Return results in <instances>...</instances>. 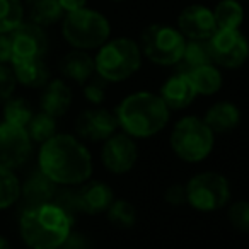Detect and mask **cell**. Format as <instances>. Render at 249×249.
I'll use <instances>...</instances> for the list:
<instances>
[{
    "label": "cell",
    "instance_id": "cell-14",
    "mask_svg": "<svg viewBox=\"0 0 249 249\" xmlns=\"http://www.w3.org/2000/svg\"><path fill=\"white\" fill-rule=\"evenodd\" d=\"M178 29L186 39H210L217 31L213 12L200 4L188 5L178 16Z\"/></svg>",
    "mask_w": 249,
    "mask_h": 249
},
{
    "label": "cell",
    "instance_id": "cell-11",
    "mask_svg": "<svg viewBox=\"0 0 249 249\" xmlns=\"http://www.w3.org/2000/svg\"><path fill=\"white\" fill-rule=\"evenodd\" d=\"M139 159V149L133 139L126 133H113L104 140L101 150L103 166L113 174H126L133 169Z\"/></svg>",
    "mask_w": 249,
    "mask_h": 249
},
{
    "label": "cell",
    "instance_id": "cell-17",
    "mask_svg": "<svg viewBox=\"0 0 249 249\" xmlns=\"http://www.w3.org/2000/svg\"><path fill=\"white\" fill-rule=\"evenodd\" d=\"M70 104H72L70 87L60 79L50 80L41 94V111L52 114L53 118H60L69 111Z\"/></svg>",
    "mask_w": 249,
    "mask_h": 249
},
{
    "label": "cell",
    "instance_id": "cell-12",
    "mask_svg": "<svg viewBox=\"0 0 249 249\" xmlns=\"http://www.w3.org/2000/svg\"><path fill=\"white\" fill-rule=\"evenodd\" d=\"M9 36L12 43V62L43 58L48 52V36L45 33V28L29 21H22L14 31L9 33Z\"/></svg>",
    "mask_w": 249,
    "mask_h": 249
},
{
    "label": "cell",
    "instance_id": "cell-4",
    "mask_svg": "<svg viewBox=\"0 0 249 249\" xmlns=\"http://www.w3.org/2000/svg\"><path fill=\"white\" fill-rule=\"evenodd\" d=\"M96 72L106 82H123L142 67V50L130 38L107 39L94 58Z\"/></svg>",
    "mask_w": 249,
    "mask_h": 249
},
{
    "label": "cell",
    "instance_id": "cell-6",
    "mask_svg": "<svg viewBox=\"0 0 249 249\" xmlns=\"http://www.w3.org/2000/svg\"><path fill=\"white\" fill-rule=\"evenodd\" d=\"M215 133L196 116H184L171 132V149L184 162H201L213 150Z\"/></svg>",
    "mask_w": 249,
    "mask_h": 249
},
{
    "label": "cell",
    "instance_id": "cell-26",
    "mask_svg": "<svg viewBox=\"0 0 249 249\" xmlns=\"http://www.w3.org/2000/svg\"><path fill=\"white\" fill-rule=\"evenodd\" d=\"M21 198V183L12 169L0 164V210L9 208Z\"/></svg>",
    "mask_w": 249,
    "mask_h": 249
},
{
    "label": "cell",
    "instance_id": "cell-38",
    "mask_svg": "<svg viewBox=\"0 0 249 249\" xmlns=\"http://www.w3.org/2000/svg\"><path fill=\"white\" fill-rule=\"evenodd\" d=\"M0 249H11V244H9V241L5 237H2V235H0Z\"/></svg>",
    "mask_w": 249,
    "mask_h": 249
},
{
    "label": "cell",
    "instance_id": "cell-33",
    "mask_svg": "<svg viewBox=\"0 0 249 249\" xmlns=\"http://www.w3.org/2000/svg\"><path fill=\"white\" fill-rule=\"evenodd\" d=\"M84 96L87 101L92 104H101L106 96V80L104 79H92L90 77L86 84H84Z\"/></svg>",
    "mask_w": 249,
    "mask_h": 249
},
{
    "label": "cell",
    "instance_id": "cell-18",
    "mask_svg": "<svg viewBox=\"0 0 249 249\" xmlns=\"http://www.w3.org/2000/svg\"><path fill=\"white\" fill-rule=\"evenodd\" d=\"M60 72L63 73V77L84 86L96 72V63L92 56L87 55L84 50H73L60 60Z\"/></svg>",
    "mask_w": 249,
    "mask_h": 249
},
{
    "label": "cell",
    "instance_id": "cell-13",
    "mask_svg": "<svg viewBox=\"0 0 249 249\" xmlns=\"http://www.w3.org/2000/svg\"><path fill=\"white\" fill-rule=\"evenodd\" d=\"M118 128L116 114L104 107H94L86 109L77 116L75 132L80 139L89 142H104L107 140Z\"/></svg>",
    "mask_w": 249,
    "mask_h": 249
},
{
    "label": "cell",
    "instance_id": "cell-27",
    "mask_svg": "<svg viewBox=\"0 0 249 249\" xmlns=\"http://www.w3.org/2000/svg\"><path fill=\"white\" fill-rule=\"evenodd\" d=\"M26 130H28L33 142L43 143L52 139L53 135H56V118H53L52 114L45 113V111H41L38 114H33Z\"/></svg>",
    "mask_w": 249,
    "mask_h": 249
},
{
    "label": "cell",
    "instance_id": "cell-35",
    "mask_svg": "<svg viewBox=\"0 0 249 249\" xmlns=\"http://www.w3.org/2000/svg\"><path fill=\"white\" fill-rule=\"evenodd\" d=\"M164 200L169 205L178 207V205L186 201V190H184V186H181V184H173V186L167 188L166 193H164Z\"/></svg>",
    "mask_w": 249,
    "mask_h": 249
},
{
    "label": "cell",
    "instance_id": "cell-3",
    "mask_svg": "<svg viewBox=\"0 0 249 249\" xmlns=\"http://www.w3.org/2000/svg\"><path fill=\"white\" fill-rule=\"evenodd\" d=\"M114 114L118 126L132 139H149L162 132L169 121V109L160 96L147 90L126 96Z\"/></svg>",
    "mask_w": 249,
    "mask_h": 249
},
{
    "label": "cell",
    "instance_id": "cell-37",
    "mask_svg": "<svg viewBox=\"0 0 249 249\" xmlns=\"http://www.w3.org/2000/svg\"><path fill=\"white\" fill-rule=\"evenodd\" d=\"M58 4L62 5L63 12H73V11H79V9L86 7L87 5V0H58Z\"/></svg>",
    "mask_w": 249,
    "mask_h": 249
},
{
    "label": "cell",
    "instance_id": "cell-36",
    "mask_svg": "<svg viewBox=\"0 0 249 249\" xmlns=\"http://www.w3.org/2000/svg\"><path fill=\"white\" fill-rule=\"evenodd\" d=\"M12 62V43L11 36L0 33V63L9 65Z\"/></svg>",
    "mask_w": 249,
    "mask_h": 249
},
{
    "label": "cell",
    "instance_id": "cell-25",
    "mask_svg": "<svg viewBox=\"0 0 249 249\" xmlns=\"http://www.w3.org/2000/svg\"><path fill=\"white\" fill-rule=\"evenodd\" d=\"M212 12L217 29H239L244 22V9L239 0H220Z\"/></svg>",
    "mask_w": 249,
    "mask_h": 249
},
{
    "label": "cell",
    "instance_id": "cell-1",
    "mask_svg": "<svg viewBox=\"0 0 249 249\" xmlns=\"http://www.w3.org/2000/svg\"><path fill=\"white\" fill-rule=\"evenodd\" d=\"M38 166L55 184L77 186L86 183L92 174V157L73 135L60 133L41 143Z\"/></svg>",
    "mask_w": 249,
    "mask_h": 249
},
{
    "label": "cell",
    "instance_id": "cell-28",
    "mask_svg": "<svg viewBox=\"0 0 249 249\" xmlns=\"http://www.w3.org/2000/svg\"><path fill=\"white\" fill-rule=\"evenodd\" d=\"M24 21L22 0H0V33L9 35Z\"/></svg>",
    "mask_w": 249,
    "mask_h": 249
},
{
    "label": "cell",
    "instance_id": "cell-29",
    "mask_svg": "<svg viewBox=\"0 0 249 249\" xmlns=\"http://www.w3.org/2000/svg\"><path fill=\"white\" fill-rule=\"evenodd\" d=\"M33 118V109L24 97H11L4 104V121L18 126H28Z\"/></svg>",
    "mask_w": 249,
    "mask_h": 249
},
{
    "label": "cell",
    "instance_id": "cell-22",
    "mask_svg": "<svg viewBox=\"0 0 249 249\" xmlns=\"http://www.w3.org/2000/svg\"><path fill=\"white\" fill-rule=\"evenodd\" d=\"M56 193V186L48 176L38 171L31 174L24 186H21V196H24L28 207H36V205L50 203L53 201V196Z\"/></svg>",
    "mask_w": 249,
    "mask_h": 249
},
{
    "label": "cell",
    "instance_id": "cell-23",
    "mask_svg": "<svg viewBox=\"0 0 249 249\" xmlns=\"http://www.w3.org/2000/svg\"><path fill=\"white\" fill-rule=\"evenodd\" d=\"M212 62L208 39H188L181 60L176 63V73H188L190 70L201 65H208Z\"/></svg>",
    "mask_w": 249,
    "mask_h": 249
},
{
    "label": "cell",
    "instance_id": "cell-5",
    "mask_svg": "<svg viewBox=\"0 0 249 249\" xmlns=\"http://www.w3.org/2000/svg\"><path fill=\"white\" fill-rule=\"evenodd\" d=\"M62 35L75 50H97L109 39L111 26L106 16L99 11L82 7L67 12L62 19Z\"/></svg>",
    "mask_w": 249,
    "mask_h": 249
},
{
    "label": "cell",
    "instance_id": "cell-39",
    "mask_svg": "<svg viewBox=\"0 0 249 249\" xmlns=\"http://www.w3.org/2000/svg\"><path fill=\"white\" fill-rule=\"evenodd\" d=\"M113 2H124V0H113Z\"/></svg>",
    "mask_w": 249,
    "mask_h": 249
},
{
    "label": "cell",
    "instance_id": "cell-10",
    "mask_svg": "<svg viewBox=\"0 0 249 249\" xmlns=\"http://www.w3.org/2000/svg\"><path fill=\"white\" fill-rule=\"evenodd\" d=\"M33 140L24 126L12 123H0V164L16 169L31 157Z\"/></svg>",
    "mask_w": 249,
    "mask_h": 249
},
{
    "label": "cell",
    "instance_id": "cell-2",
    "mask_svg": "<svg viewBox=\"0 0 249 249\" xmlns=\"http://www.w3.org/2000/svg\"><path fill=\"white\" fill-rule=\"evenodd\" d=\"M73 217L53 201L28 207L21 215V237L31 249H58L72 232Z\"/></svg>",
    "mask_w": 249,
    "mask_h": 249
},
{
    "label": "cell",
    "instance_id": "cell-16",
    "mask_svg": "<svg viewBox=\"0 0 249 249\" xmlns=\"http://www.w3.org/2000/svg\"><path fill=\"white\" fill-rule=\"evenodd\" d=\"M159 96L169 111H179L186 109L193 103L196 90L186 73H174L162 84Z\"/></svg>",
    "mask_w": 249,
    "mask_h": 249
},
{
    "label": "cell",
    "instance_id": "cell-19",
    "mask_svg": "<svg viewBox=\"0 0 249 249\" xmlns=\"http://www.w3.org/2000/svg\"><path fill=\"white\" fill-rule=\"evenodd\" d=\"M14 75L19 84L26 87H45L50 82V69L43 58H29V60H14L11 63Z\"/></svg>",
    "mask_w": 249,
    "mask_h": 249
},
{
    "label": "cell",
    "instance_id": "cell-21",
    "mask_svg": "<svg viewBox=\"0 0 249 249\" xmlns=\"http://www.w3.org/2000/svg\"><path fill=\"white\" fill-rule=\"evenodd\" d=\"M24 16H28L29 22L41 28H48L60 22L65 16L58 0H26Z\"/></svg>",
    "mask_w": 249,
    "mask_h": 249
},
{
    "label": "cell",
    "instance_id": "cell-20",
    "mask_svg": "<svg viewBox=\"0 0 249 249\" xmlns=\"http://www.w3.org/2000/svg\"><path fill=\"white\" fill-rule=\"evenodd\" d=\"M203 120L213 133H227L232 132L239 124L241 111L235 104L229 103V101H220L208 107Z\"/></svg>",
    "mask_w": 249,
    "mask_h": 249
},
{
    "label": "cell",
    "instance_id": "cell-9",
    "mask_svg": "<svg viewBox=\"0 0 249 249\" xmlns=\"http://www.w3.org/2000/svg\"><path fill=\"white\" fill-rule=\"evenodd\" d=\"M213 65L222 69H239L249 58V43L239 29H217L208 39Z\"/></svg>",
    "mask_w": 249,
    "mask_h": 249
},
{
    "label": "cell",
    "instance_id": "cell-34",
    "mask_svg": "<svg viewBox=\"0 0 249 249\" xmlns=\"http://www.w3.org/2000/svg\"><path fill=\"white\" fill-rule=\"evenodd\" d=\"M89 241H87V237L84 234L70 232L58 249H89Z\"/></svg>",
    "mask_w": 249,
    "mask_h": 249
},
{
    "label": "cell",
    "instance_id": "cell-30",
    "mask_svg": "<svg viewBox=\"0 0 249 249\" xmlns=\"http://www.w3.org/2000/svg\"><path fill=\"white\" fill-rule=\"evenodd\" d=\"M107 220L121 229H130L137 222V208L126 200H114L106 210Z\"/></svg>",
    "mask_w": 249,
    "mask_h": 249
},
{
    "label": "cell",
    "instance_id": "cell-7",
    "mask_svg": "<svg viewBox=\"0 0 249 249\" xmlns=\"http://www.w3.org/2000/svg\"><path fill=\"white\" fill-rule=\"evenodd\" d=\"M140 50L156 65L171 67L181 60L186 38L178 28L167 24H150L140 35Z\"/></svg>",
    "mask_w": 249,
    "mask_h": 249
},
{
    "label": "cell",
    "instance_id": "cell-31",
    "mask_svg": "<svg viewBox=\"0 0 249 249\" xmlns=\"http://www.w3.org/2000/svg\"><path fill=\"white\" fill-rule=\"evenodd\" d=\"M229 222L232 227L242 232H249V201H237L229 210Z\"/></svg>",
    "mask_w": 249,
    "mask_h": 249
},
{
    "label": "cell",
    "instance_id": "cell-32",
    "mask_svg": "<svg viewBox=\"0 0 249 249\" xmlns=\"http://www.w3.org/2000/svg\"><path fill=\"white\" fill-rule=\"evenodd\" d=\"M16 84H18V79H16L12 67L0 63V103L11 99L16 90Z\"/></svg>",
    "mask_w": 249,
    "mask_h": 249
},
{
    "label": "cell",
    "instance_id": "cell-8",
    "mask_svg": "<svg viewBox=\"0 0 249 249\" xmlns=\"http://www.w3.org/2000/svg\"><path fill=\"white\" fill-rule=\"evenodd\" d=\"M184 190L190 207L205 213L220 210L231 198V186L227 178L213 171L195 174L188 181Z\"/></svg>",
    "mask_w": 249,
    "mask_h": 249
},
{
    "label": "cell",
    "instance_id": "cell-15",
    "mask_svg": "<svg viewBox=\"0 0 249 249\" xmlns=\"http://www.w3.org/2000/svg\"><path fill=\"white\" fill-rule=\"evenodd\" d=\"M114 201V193L103 181H87L75 190L77 212L87 215H97L106 212Z\"/></svg>",
    "mask_w": 249,
    "mask_h": 249
},
{
    "label": "cell",
    "instance_id": "cell-24",
    "mask_svg": "<svg viewBox=\"0 0 249 249\" xmlns=\"http://www.w3.org/2000/svg\"><path fill=\"white\" fill-rule=\"evenodd\" d=\"M186 75L193 84L196 94H201V96H212V94L218 92L222 87V73L213 63L196 67V69L190 70Z\"/></svg>",
    "mask_w": 249,
    "mask_h": 249
}]
</instances>
